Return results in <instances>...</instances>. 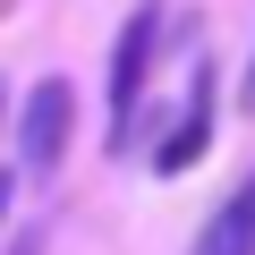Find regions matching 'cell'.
<instances>
[{"mask_svg": "<svg viewBox=\"0 0 255 255\" xmlns=\"http://www.w3.org/2000/svg\"><path fill=\"white\" fill-rule=\"evenodd\" d=\"M187 255H255V170L221 196V213L196 230V247H187Z\"/></svg>", "mask_w": 255, "mask_h": 255, "instance_id": "obj_4", "label": "cell"}, {"mask_svg": "<svg viewBox=\"0 0 255 255\" xmlns=\"http://www.w3.org/2000/svg\"><path fill=\"white\" fill-rule=\"evenodd\" d=\"M162 26H170V0H136L128 9V26L111 43V128L136 119V102L153 85V60H162Z\"/></svg>", "mask_w": 255, "mask_h": 255, "instance_id": "obj_1", "label": "cell"}, {"mask_svg": "<svg viewBox=\"0 0 255 255\" xmlns=\"http://www.w3.org/2000/svg\"><path fill=\"white\" fill-rule=\"evenodd\" d=\"M238 111L255 119V51H247V77H238Z\"/></svg>", "mask_w": 255, "mask_h": 255, "instance_id": "obj_5", "label": "cell"}, {"mask_svg": "<svg viewBox=\"0 0 255 255\" xmlns=\"http://www.w3.org/2000/svg\"><path fill=\"white\" fill-rule=\"evenodd\" d=\"M0 128H9V85H0Z\"/></svg>", "mask_w": 255, "mask_h": 255, "instance_id": "obj_7", "label": "cell"}, {"mask_svg": "<svg viewBox=\"0 0 255 255\" xmlns=\"http://www.w3.org/2000/svg\"><path fill=\"white\" fill-rule=\"evenodd\" d=\"M68 136H77V85H68V77H43V85L26 94V111H17V162H26L34 179H51L60 153H68Z\"/></svg>", "mask_w": 255, "mask_h": 255, "instance_id": "obj_2", "label": "cell"}, {"mask_svg": "<svg viewBox=\"0 0 255 255\" xmlns=\"http://www.w3.org/2000/svg\"><path fill=\"white\" fill-rule=\"evenodd\" d=\"M204 145H213V68H196L187 111L162 128V145H153V170H162V179H179V170H196V162H204Z\"/></svg>", "mask_w": 255, "mask_h": 255, "instance_id": "obj_3", "label": "cell"}, {"mask_svg": "<svg viewBox=\"0 0 255 255\" xmlns=\"http://www.w3.org/2000/svg\"><path fill=\"white\" fill-rule=\"evenodd\" d=\"M9 196H17V179H9V170H0V221H9Z\"/></svg>", "mask_w": 255, "mask_h": 255, "instance_id": "obj_6", "label": "cell"}]
</instances>
